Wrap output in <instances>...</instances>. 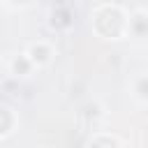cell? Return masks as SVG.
Returning a JSON list of instances; mask_svg holds the SVG:
<instances>
[{
    "label": "cell",
    "instance_id": "8992f818",
    "mask_svg": "<svg viewBox=\"0 0 148 148\" xmlns=\"http://www.w3.org/2000/svg\"><path fill=\"white\" fill-rule=\"evenodd\" d=\"M123 141L116 139V136H95L90 139V146H120Z\"/></svg>",
    "mask_w": 148,
    "mask_h": 148
},
{
    "label": "cell",
    "instance_id": "277c9868",
    "mask_svg": "<svg viewBox=\"0 0 148 148\" xmlns=\"http://www.w3.org/2000/svg\"><path fill=\"white\" fill-rule=\"evenodd\" d=\"M14 123H16L14 113H12L7 106H0V136H7V134L14 130Z\"/></svg>",
    "mask_w": 148,
    "mask_h": 148
},
{
    "label": "cell",
    "instance_id": "3957f363",
    "mask_svg": "<svg viewBox=\"0 0 148 148\" xmlns=\"http://www.w3.org/2000/svg\"><path fill=\"white\" fill-rule=\"evenodd\" d=\"M127 30L130 32H134L136 37H146L148 35V16L146 14H134L130 21H127Z\"/></svg>",
    "mask_w": 148,
    "mask_h": 148
},
{
    "label": "cell",
    "instance_id": "6da1fadb",
    "mask_svg": "<svg viewBox=\"0 0 148 148\" xmlns=\"http://www.w3.org/2000/svg\"><path fill=\"white\" fill-rule=\"evenodd\" d=\"M92 28L104 39H120L127 32V16L116 5H104L92 14Z\"/></svg>",
    "mask_w": 148,
    "mask_h": 148
},
{
    "label": "cell",
    "instance_id": "5b68a950",
    "mask_svg": "<svg viewBox=\"0 0 148 148\" xmlns=\"http://www.w3.org/2000/svg\"><path fill=\"white\" fill-rule=\"evenodd\" d=\"M30 67H32V62H30V58L28 56H18L14 62H12V69H14V74H28L30 72Z\"/></svg>",
    "mask_w": 148,
    "mask_h": 148
},
{
    "label": "cell",
    "instance_id": "52a82bcc",
    "mask_svg": "<svg viewBox=\"0 0 148 148\" xmlns=\"http://www.w3.org/2000/svg\"><path fill=\"white\" fill-rule=\"evenodd\" d=\"M134 90L139 92V97H141V99H148V76H141V79L136 81Z\"/></svg>",
    "mask_w": 148,
    "mask_h": 148
},
{
    "label": "cell",
    "instance_id": "7a4b0ae2",
    "mask_svg": "<svg viewBox=\"0 0 148 148\" xmlns=\"http://www.w3.org/2000/svg\"><path fill=\"white\" fill-rule=\"evenodd\" d=\"M25 56L30 58L32 65H46V62L51 60V46L44 44V42H37V44H32V46L28 49Z\"/></svg>",
    "mask_w": 148,
    "mask_h": 148
}]
</instances>
